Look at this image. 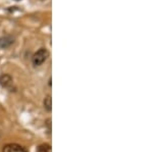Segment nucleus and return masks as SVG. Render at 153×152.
Here are the masks:
<instances>
[{"label":"nucleus","instance_id":"nucleus-5","mask_svg":"<svg viewBox=\"0 0 153 152\" xmlns=\"http://www.w3.org/2000/svg\"><path fill=\"white\" fill-rule=\"evenodd\" d=\"M44 108L47 111H51V109H52V99H51L50 95H47L44 98Z\"/></svg>","mask_w":153,"mask_h":152},{"label":"nucleus","instance_id":"nucleus-2","mask_svg":"<svg viewBox=\"0 0 153 152\" xmlns=\"http://www.w3.org/2000/svg\"><path fill=\"white\" fill-rule=\"evenodd\" d=\"M0 86L2 88H5L8 91H16V87L13 85V80L7 73H2L0 76Z\"/></svg>","mask_w":153,"mask_h":152},{"label":"nucleus","instance_id":"nucleus-1","mask_svg":"<svg viewBox=\"0 0 153 152\" xmlns=\"http://www.w3.org/2000/svg\"><path fill=\"white\" fill-rule=\"evenodd\" d=\"M49 56V52L46 48H40L32 57V62L34 67H40L46 61Z\"/></svg>","mask_w":153,"mask_h":152},{"label":"nucleus","instance_id":"nucleus-6","mask_svg":"<svg viewBox=\"0 0 153 152\" xmlns=\"http://www.w3.org/2000/svg\"><path fill=\"white\" fill-rule=\"evenodd\" d=\"M36 152H52V149H51V146L47 143L41 144L40 146L37 148Z\"/></svg>","mask_w":153,"mask_h":152},{"label":"nucleus","instance_id":"nucleus-3","mask_svg":"<svg viewBox=\"0 0 153 152\" xmlns=\"http://www.w3.org/2000/svg\"><path fill=\"white\" fill-rule=\"evenodd\" d=\"M3 152H27L24 147L18 144H7L3 147Z\"/></svg>","mask_w":153,"mask_h":152},{"label":"nucleus","instance_id":"nucleus-4","mask_svg":"<svg viewBox=\"0 0 153 152\" xmlns=\"http://www.w3.org/2000/svg\"><path fill=\"white\" fill-rule=\"evenodd\" d=\"M13 43V39L9 36H5L0 38V47L1 48H7Z\"/></svg>","mask_w":153,"mask_h":152}]
</instances>
